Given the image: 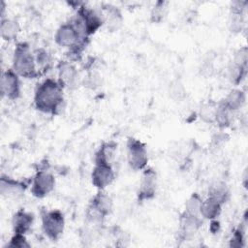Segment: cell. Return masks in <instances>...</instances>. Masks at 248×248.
<instances>
[{"label": "cell", "instance_id": "cell-6", "mask_svg": "<svg viewBox=\"0 0 248 248\" xmlns=\"http://www.w3.org/2000/svg\"><path fill=\"white\" fill-rule=\"evenodd\" d=\"M114 178V173L109 163L95 162V168L92 171V183L99 189L108 186Z\"/></svg>", "mask_w": 248, "mask_h": 248}, {"label": "cell", "instance_id": "cell-14", "mask_svg": "<svg viewBox=\"0 0 248 248\" xmlns=\"http://www.w3.org/2000/svg\"><path fill=\"white\" fill-rule=\"evenodd\" d=\"M1 36L4 40H13L16 37L18 31H19V25L17 21L14 19H2L1 20V26H0Z\"/></svg>", "mask_w": 248, "mask_h": 248}, {"label": "cell", "instance_id": "cell-21", "mask_svg": "<svg viewBox=\"0 0 248 248\" xmlns=\"http://www.w3.org/2000/svg\"><path fill=\"white\" fill-rule=\"evenodd\" d=\"M232 63H234L239 67L246 68V64H247V48L246 47H242L237 50V52L234 55Z\"/></svg>", "mask_w": 248, "mask_h": 248}, {"label": "cell", "instance_id": "cell-12", "mask_svg": "<svg viewBox=\"0 0 248 248\" xmlns=\"http://www.w3.org/2000/svg\"><path fill=\"white\" fill-rule=\"evenodd\" d=\"M221 204H222L221 202H219L217 199L209 196L204 202H202L201 214L204 218L213 219L219 215V213L221 211Z\"/></svg>", "mask_w": 248, "mask_h": 248}, {"label": "cell", "instance_id": "cell-22", "mask_svg": "<svg viewBox=\"0 0 248 248\" xmlns=\"http://www.w3.org/2000/svg\"><path fill=\"white\" fill-rule=\"evenodd\" d=\"M170 93L171 95V97L173 99H177L180 100L184 97L185 95V90L183 85L179 82V81H175L170 85Z\"/></svg>", "mask_w": 248, "mask_h": 248}, {"label": "cell", "instance_id": "cell-8", "mask_svg": "<svg viewBox=\"0 0 248 248\" xmlns=\"http://www.w3.org/2000/svg\"><path fill=\"white\" fill-rule=\"evenodd\" d=\"M1 93L10 99H16L19 96V79L17 74L14 70H7L2 74Z\"/></svg>", "mask_w": 248, "mask_h": 248}, {"label": "cell", "instance_id": "cell-18", "mask_svg": "<svg viewBox=\"0 0 248 248\" xmlns=\"http://www.w3.org/2000/svg\"><path fill=\"white\" fill-rule=\"evenodd\" d=\"M120 13L114 8L108 6L106 9V17H107V23L108 27L109 29H117L119 25L121 24V16Z\"/></svg>", "mask_w": 248, "mask_h": 248}, {"label": "cell", "instance_id": "cell-15", "mask_svg": "<svg viewBox=\"0 0 248 248\" xmlns=\"http://www.w3.org/2000/svg\"><path fill=\"white\" fill-rule=\"evenodd\" d=\"M24 185L18 181L13 180V179H6L5 177H2L1 179V193L3 195L8 196H17L20 195L24 190Z\"/></svg>", "mask_w": 248, "mask_h": 248}, {"label": "cell", "instance_id": "cell-4", "mask_svg": "<svg viewBox=\"0 0 248 248\" xmlns=\"http://www.w3.org/2000/svg\"><path fill=\"white\" fill-rule=\"evenodd\" d=\"M43 230L48 238L56 240L64 230V218L62 213L58 210L46 212L43 216Z\"/></svg>", "mask_w": 248, "mask_h": 248}, {"label": "cell", "instance_id": "cell-23", "mask_svg": "<svg viewBox=\"0 0 248 248\" xmlns=\"http://www.w3.org/2000/svg\"><path fill=\"white\" fill-rule=\"evenodd\" d=\"M165 5H166V3H164V2H158L154 6V9L151 14L152 19L154 21H160L163 18L164 15H165V10H166Z\"/></svg>", "mask_w": 248, "mask_h": 248}, {"label": "cell", "instance_id": "cell-11", "mask_svg": "<svg viewBox=\"0 0 248 248\" xmlns=\"http://www.w3.org/2000/svg\"><path fill=\"white\" fill-rule=\"evenodd\" d=\"M32 223H33V217L31 214L24 212L22 210L17 211L15 214L14 220H13L15 233L24 234L27 231H29Z\"/></svg>", "mask_w": 248, "mask_h": 248}, {"label": "cell", "instance_id": "cell-9", "mask_svg": "<svg viewBox=\"0 0 248 248\" xmlns=\"http://www.w3.org/2000/svg\"><path fill=\"white\" fill-rule=\"evenodd\" d=\"M59 82L62 86L74 88L78 82V72L73 64L68 61H61L58 65Z\"/></svg>", "mask_w": 248, "mask_h": 248}, {"label": "cell", "instance_id": "cell-5", "mask_svg": "<svg viewBox=\"0 0 248 248\" xmlns=\"http://www.w3.org/2000/svg\"><path fill=\"white\" fill-rule=\"evenodd\" d=\"M128 163L134 170H141L147 163V153L145 146L138 140L130 139L127 145Z\"/></svg>", "mask_w": 248, "mask_h": 248}, {"label": "cell", "instance_id": "cell-17", "mask_svg": "<svg viewBox=\"0 0 248 248\" xmlns=\"http://www.w3.org/2000/svg\"><path fill=\"white\" fill-rule=\"evenodd\" d=\"M232 110L224 102L221 103L219 106L216 107L215 121L221 127H225L229 125L232 119Z\"/></svg>", "mask_w": 248, "mask_h": 248}, {"label": "cell", "instance_id": "cell-20", "mask_svg": "<svg viewBox=\"0 0 248 248\" xmlns=\"http://www.w3.org/2000/svg\"><path fill=\"white\" fill-rule=\"evenodd\" d=\"M215 112L216 107L211 104H205L201 108L200 116L204 122H213L215 121Z\"/></svg>", "mask_w": 248, "mask_h": 248}, {"label": "cell", "instance_id": "cell-24", "mask_svg": "<svg viewBox=\"0 0 248 248\" xmlns=\"http://www.w3.org/2000/svg\"><path fill=\"white\" fill-rule=\"evenodd\" d=\"M9 245L12 247H19V248L29 246V244L26 242L24 235L21 233H16L15 236L11 239V242Z\"/></svg>", "mask_w": 248, "mask_h": 248}, {"label": "cell", "instance_id": "cell-3", "mask_svg": "<svg viewBox=\"0 0 248 248\" xmlns=\"http://www.w3.org/2000/svg\"><path fill=\"white\" fill-rule=\"evenodd\" d=\"M55 40L56 43L61 46L82 50L86 38H83L79 34L76 26L71 21L70 23H65L59 27L55 35Z\"/></svg>", "mask_w": 248, "mask_h": 248}, {"label": "cell", "instance_id": "cell-16", "mask_svg": "<svg viewBox=\"0 0 248 248\" xmlns=\"http://www.w3.org/2000/svg\"><path fill=\"white\" fill-rule=\"evenodd\" d=\"M245 102V94L243 91L235 89V90H232L228 96L226 97L224 103L232 109V110H235L238 109L239 108L242 107V105Z\"/></svg>", "mask_w": 248, "mask_h": 248}, {"label": "cell", "instance_id": "cell-1", "mask_svg": "<svg viewBox=\"0 0 248 248\" xmlns=\"http://www.w3.org/2000/svg\"><path fill=\"white\" fill-rule=\"evenodd\" d=\"M62 85L59 81L46 79L40 83L35 92L36 108L47 113H55L63 102Z\"/></svg>", "mask_w": 248, "mask_h": 248}, {"label": "cell", "instance_id": "cell-2", "mask_svg": "<svg viewBox=\"0 0 248 248\" xmlns=\"http://www.w3.org/2000/svg\"><path fill=\"white\" fill-rule=\"evenodd\" d=\"M35 57L25 43L18 44L14 53V71L24 78H34L37 75Z\"/></svg>", "mask_w": 248, "mask_h": 248}, {"label": "cell", "instance_id": "cell-7", "mask_svg": "<svg viewBox=\"0 0 248 248\" xmlns=\"http://www.w3.org/2000/svg\"><path fill=\"white\" fill-rule=\"evenodd\" d=\"M54 183V177L51 173L46 170H39L33 180L32 193L38 198H43L52 191Z\"/></svg>", "mask_w": 248, "mask_h": 248}, {"label": "cell", "instance_id": "cell-10", "mask_svg": "<svg viewBox=\"0 0 248 248\" xmlns=\"http://www.w3.org/2000/svg\"><path fill=\"white\" fill-rule=\"evenodd\" d=\"M156 189V174L151 170H146L140 185L139 196L140 200H148L154 196Z\"/></svg>", "mask_w": 248, "mask_h": 248}, {"label": "cell", "instance_id": "cell-13", "mask_svg": "<svg viewBox=\"0 0 248 248\" xmlns=\"http://www.w3.org/2000/svg\"><path fill=\"white\" fill-rule=\"evenodd\" d=\"M90 204L93 205L104 216L108 215L111 211V208H112V201H111V199L109 198V196H108L104 192L98 193L94 197V199L92 200Z\"/></svg>", "mask_w": 248, "mask_h": 248}, {"label": "cell", "instance_id": "cell-19", "mask_svg": "<svg viewBox=\"0 0 248 248\" xmlns=\"http://www.w3.org/2000/svg\"><path fill=\"white\" fill-rule=\"evenodd\" d=\"M202 201L198 195H193L186 202V212L187 214L198 216L201 214V206H202Z\"/></svg>", "mask_w": 248, "mask_h": 248}]
</instances>
